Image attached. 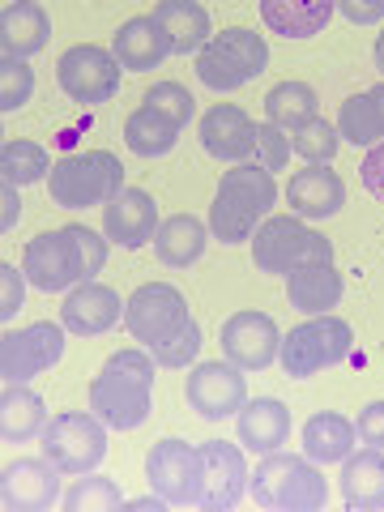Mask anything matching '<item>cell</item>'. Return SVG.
<instances>
[{"label":"cell","mask_w":384,"mask_h":512,"mask_svg":"<svg viewBox=\"0 0 384 512\" xmlns=\"http://www.w3.org/2000/svg\"><path fill=\"white\" fill-rule=\"evenodd\" d=\"M274 205H278L274 171H265L256 163H239L231 171H222V180L214 188L210 235L218 244H248L256 227L274 214Z\"/></svg>","instance_id":"1"},{"label":"cell","mask_w":384,"mask_h":512,"mask_svg":"<svg viewBox=\"0 0 384 512\" xmlns=\"http://www.w3.org/2000/svg\"><path fill=\"white\" fill-rule=\"evenodd\" d=\"M248 491L261 508H278V512H320L329 504V483L320 466L303 453H265L261 466L252 470Z\"/></svg>","instance_id":"2"},{"label":"cell","mask_w":384,"mask_h":512,"mask_svg":"<svg viewBox=\"0 0 384 512\" xmlns=\"http://www.w3.org/2000/svg\"><path fill=\"white\" fill-rule=\"evenodd\" d=\"M124 188V163L111 150H82L60 158L47 175V192L60 210H94Z\"/></svg>","instance_id":"3"},{"label":"cell","mask_w":384,"mask_h":512,"mask_svg":"<svg viewBox=\"0 0 384 512\" xmlns=\"http://www.w3.org/2000/svg\"><path fill=\"white\" fill-rule=\"evenodd\" d=\"M350 350H355V333L342 316H303L295 329L282 333V372L295 376V380H308L316 372H325V367H338Z\"/></svg>","instance_id":"4"},{"label":"cell","mask_w":384,"mask_h":512,"mask_svg":"<svg viewBox=\"0 0 384 512\" xmlns=\"http://www.w3.org/2000/svg\"><path fill=\"white\" fill-rule=\"evenodd\" d=\"M269 64L265 39L248 26H227L210 35V43L197 52V77L218 94H231L239 86H248L252 77H261Z\"/></svg>","instance_id":"5"},{"label":"cell","mask_w":384,"mask_h":512,"mask_svg":"<svg viewBox=\"0 0 384 512\" xmlns=\"http://www.w3.org/2000/svg\"><path fill=\"white\" fill-rule=\"evenodd\" d=\"M107 423L99 414H82V410H64L52 414V423L43 427V457L64 474V478H82L94 474L107 457Z\"/></svg>","instance_id":"6"},{"label":"cell","mask_w":384,"mask_h":512,"mask_svg":"<svg viewBox=\"0 0 384 512\" xmlns=\"http://www.w3.org/2000/svg\"><path fill=\"white\" fill-rule=\"evenodd\" d=\"M252 261L261 274H295L299 265H312V261H333V244L325 235H316L308 222L299 214L295 218H282V214H269L261 227L252 235Z\"/></svg>","instance_id":"7"},{"label":"cell","mask_w":384,"mask_h":512,"mask_svg":"<svg viewBox=\"0 0 384 512\" xmlns=\"http://www.w3.org/2000/svg\"><path fill=\"white\" fill-rule=\"evenodd\" d=\"M146 483L171 508H201L205 504V453L188 440H158L146 457Z\"/></svg>","instance_id":"8"},{"label":"cell","mask_w":384,"mask_h":512,"mask_svg":"<svg viewBox=\"0 0 384 512\" xmlns=\"http://www.w3.org/2000/svg\"><path fill=\"white\" fill-rule=\"evenodd\" d=\"M188 320H192L188 299L180 295V286H171V282H146L124 299V329L146 350L175 338Z\"/></svg>","instance_id":"9"},{"label":"cell","mask_w":384,"mask_h":512,"mask_svg":"<svg viewBox=\"0 0 384 512\" xmlns=\"http://www.w3.org/2000/svg\"><path fill=\"white\" fill-rule=\"evenodd\" d=\"M120 77H124V64L116 60L111 47H99V43H77L56 64L60 90L69 94L73 103H86V107H99V103L116 99Z\"/></svg>","instance_id":"10"},{"label":"cell","mask_w":384,"mask_h":512,"mask_svg":"<svg viewBox=\"0 0 384 512\" xmlns=\"http://www.w3.org/2000/svg\"><path fill=\"white\" fill-rule=\"evenodd\" d=\"M64 325L56 320H35L26 329H5L0 338V380L5 384H26L64 359Z\"/></svg>","instance_id":"11"},{"label":"cell","mask_w":384,"mask_h":512,"mask_svg":"<svg viewBox=\"0 0 384 512\" xmlns=\"http://www.w3.org/2000/svg\"><path fill=\"white\" fill-rule=\"evenodd\" d=\"M22 274L43 295H60V291H73L77 282H86L82 252H77L69 227L39 231L35 239H30L26 252H22Z\"/></svg>","instance_id":"12"},{"label":"cell","mask_w":384,"mask_h":512,"mask_svg":"<svg viewBox=\"0 0 384 512\" xmlns=\"http://www.w3.org/2000/svg\"><path fill=\"white\" fill-rule=\"evenodd\" d=\"M184 397L197 419L205 423H222V419H235L248 402V380H244V367L227 363H197L188 372L184 384Z\"/></svg>","instance_id":"13"},{"label":"cell","mask_w":384,"mask_h":512,"mask_svg":"<svg viewBox=\"0 0 384 512\" xmlns=\"http://www.w3.org/2000/svg\"><path fill=\"white\" fill-rule=\"evenodd\" d=\"M90 410L99 414L111 431H137L141 423H150V414H154V384L103 367V372L90 380Z\"/></svg>","instance_id":"14"},{"label":"cell","mask_w":384,"mask_h":512,"mask_svg":"<svg viewBox=\"0 0 384 512\" xmlns=\"http://www.w3.org/2000/svg\"><path fill=\"white\" fill-rule=\"evenodd\" d=\"M60 470L47 457H18L0 474V504L5 512H47L64 500Z\"/></svg>","instance_id":"15"},{"label":"cell","mask_w":384,"mask_h":512,"mask_svg":"<svg viewBox=\"0 0 384 512\" xmlns=\"http://www.w3.org/2000/svg\"><path fill=\"white\" fill-rule=\"evenodd\" d=\"M278 350H282V329L274 325V316L248 308L227 316V325H222V355L235 367H244V372H265L278 359Z\"/></svg>","instance_id":"16"},{"label":"cell","mask_w":384,"mask_h":512,"mask_svg":"<svg viewBox=\"0 0 384 512\" xmlns=\"http://www.w3.org/2000/svg\"><path fill=\"white\" fill-rule=\"evenodd\" d=\"M124 320V299L103 286L99 278L77 282L60 303V325L77 333V338H99V333H111Z\"/></svg>","instance_id":"17"},{"label":"cell","mask_w":384,"mask_h":512,"mask_svg":"<svg viewBox=\"0 0 384 512\" xmlns=\"http://www.w3.org/2000/svg\"><path fill=\"white\" fill-rule=\"evenodd\" d=\"M205 453V512H231L248 491V457H244V444H231V440H205L201 444Z\"/></svg>","instance_id":"18"},{"label":"cell","mask_w":384,"mask_h":512,"mask_svg":"<svg viewBox=\"0 0 384 512\" xmlns=\"http://www.w3.org/2000/svg\"><path fill=\"white\" fill-rule=\"evenodd\" d=\"M158 201L146 188H120L116 197L103 205V235L120 248H146L158 235Z\"/></svg>","instance_id":"19"},{"label":"cell","mask_w":384,"mask_h":512,"mask_svg":"<svg viewBox=\"0 0 384 512\" xmlns=\"http://www.w3.org/2000/svg\"><path fill=\"white\" fill-rule=\"evenodd\" d=\"M197 137H201V150L210 158H218V163H248L252 146H256V120L244 107L218 103L201 116Z\"/></svg>","instance_id":"20"},{"label":"cell","mask_w":384,"mask_h":512,"mask_svg":"<svg viewBox=\"0 0 384 512\" xmlns=\"http://www.w3.org/2000/svg\"><path fill=\"white\" fill-rule=\"evenodd\" d=\"M286 205H291L303 222L333 218L346 205V184L338 171H329V163H308L286 184Z\"/></svg>","instance_id":"21"},{"label":"cell","mask_w":384,"mask_h":512,"mask_svg":"<svg viewBox=\"0 0 384 512\" xmlns=\"http://www.w3.org/2000/svg\"><path fill=\"white\" fill-rule=\"evenodd\" d=\"M235 431L248 453H278L291 440V406L278 402V397H248L244 410L235 414Z\"/></svg>","instance_id":"22"},{"label":"cell","mask_w":384,"mask_h":512,"mask_svg":"<svg viewBox=\"0 0 384 512\" xmlns=\"http://www.w3.org/2000/svg\"><path fill=\"white\" fill-rule=\"evenodd\" d=\"M346 295V282L338 274L333 261H312V265H299L295 274H286V299L299 316H325L342 303Z\"/></svg>","instance_id":"23"},{"label":"cell","mask_w":384,"mask_h":512,"mask_svg":"<svg viewBox=\"0 0 384 512\" xmlns=\"http://www.w3.org/2000/svg\"><path fill=\"white\" fill-rule=\"evenodd\" d=\"M47 39H52V18L39 0H13L0 13V56L13 60H30L35 52H43Z\"/></svg>","instance_id":"24"},{"label":"cell","mask_w":384,"mask_h":512,"mask_svg":"<svg viewBox=\"0 0 384 512\" xmlns=\"http://www.w3.org/2000/svg\"><path fill=\"white\" fill-rule=\"evenodd\" d=\"M111 52H116V60L124 64V73H150L175 52V47L167 39V30L154 18H128L116 35H111Z\"/></svg>","instance_id":"25"},{"label":"cell","mask_w":384,"mask_h":512,"mask_svg":"<svg viewBox=\"0 0 384 512\" xmlns=\"http://www.w3.org/2000/svg\"><path fill=\"white\" fill-rule=\"evenodd\" d=\"M355 444H359V431L338 410H316L303 423V457H312L316 466H342L355 453Z\"/></svg>","instance_id":"26"},{"label":"cell","mask_w":384,"mask_h":512,"mask_svg":"<svg viewBox=\"0 0 384 512\" xmlns=\"http://www.w3.org/2000/svg\"><path fill=\"white\" fill-rule=\"evenodd\" d=\"M338 0H261L265 26L282 39H312L329 26Z\"/></svg>","instance_id":"27"},{"label":"cell","mask_w":384,"mask_h":512,"mask_svg":"<svg viewBox=\"0 0 384 512\" xmlns=\"http://www.w3.org/2000/svg\"><path fill=\"white\" fill-rule=\"evenodd\" d=\"M205 244H210V227L197 218V214H175L158 222V235H154V252L158 261L171 265V269H188L205 256Z\"/></svg>","instance_id":"28"},{"label":"cell","mask_w":384,"mask_h":512,"mask_svg":"<svg viewBox=\"0 0 384 512\" xmlns=\"http://www.w3.org/2000/svg\"><path fill=\"white\" fill-rule=\"evenodd\" d=\"M342 500L350 508H384V448H359L342 461Z\"/></svg>","instance_id":"29"},{"label":"cell","mask_w":384,"mask_h":512,"mask_svg":"<svg viewBox=\"0 0 384 512\" xmlns=\"http://www.w3.org/2000/svg\"><path fill=\"white\" fill-rule=\"evenodd\" d=\"M47 423L52 419H47V406L35 389H26V384H5V393H0V436H5V444L39 440Z\"/></svg>","instance_id":"30"},{"label":"cell","mask_w":384,"mask_h":512,"mask_svg":"<svg viewBox=\"0 0 384 512\" xmlns=\"http://www.w3.org/2000/svg\"><path fill=\"white\" fill-rule=\"evenodd\" d=\"M154 22L167 30V39L175 52H201L210 43V13L197 0H158L154 9Z\"/></svg>","instance_id":"31"},{"label":"cell","mask_w":384,"mask_h":512,"mask_svg":"<svg viewBox=\"0 0 384 512\" xmlns=\"http://www.w3.org/2000/svg\"><path fill=\"white\" fill-rule=\"evenodd\" d=\"M184 128L180 124H171L163 111L150 107V103H141L137 111H128V120H124V146L141 154V158H163L175 150V141H180Z\"/></svg>","instance_id":"32"},{"label":"cell","mask_w":384,"mask_h":512,"mask_svg":"<svg viewBox=\"0 0 384 512\" xmlns=\"http://www.w3.org/2000/svg\"><path fill=\"white\" fill-rule=\"evenodd\" d=\"M316 107H320V99L308 82H278L265 94V120L286 128V133H295L299 124L316 120Z\"/></svg>","instance_id":"33"},{"label":"cell","mask_w":384,"mask_h":512,"mask_svg":"<svg viewBox=\"0 0 384 512\" xmlns=\"http://www.w3.org/2000/svg\"><path fill=\"white\" fill-rule=\"evenodd\" d=\"M52 167H56L52 154H47L39 141L18 137V141H5V150H0V180L18 184V188L47 180V175H52Z\"/></svg>","instance_id":"34"},{"label":"cell","mask_w":384,"mask_h":512,"mask_svg":"<svg viewBox=\"0 0 384 512\" xmlns=\"http://www.w3.org/2000/svg\"><path fill=\"white\" fill-rule=\"evenodd\" d=\"M338 137L350 141V146H380L384 141V124L372 94H350V99L338 107Z\"/></svg>","instance_id":"35"},{"label":"cell","mask_w":384,"mask_h":512,"mask_svg":"<svg viewBox=\"0 0 384 512\" xmlns=\"http://www.w3.org/2000/svg\"><path fill=\"white\" fill-rule=\"evenodd\" d=\"M60 508H64V512H120V508H124V491H120L116 478L82 474L69 491H64Z\"/></svg>","instance_id":"36"},{"label":"cell","mask_w":384,"mask_h":512,"mask_svg":"<svg viewBox=\"0 0 384 512\" xmlns=\"http://www.w3.org/2000/svg\"><path fill=\"white\" fill-rule=\"evenodd\" d=\"M291 146H295L299 158H308V163H333V154H338L342 137H338V128H333L329 120L316 116V120H308V124L295 128Z\"/></svg>","instance_id":"37"},{"label":"cell","mask_w":384,"mask_h":512,"mask_svg":"<svg viewBox=\"0 0 384 512\" xmlns=\"http://www.w3.org/2000/svg\"><path fill=\"white\" fill-rule=\"evenodd\" d=\"M35 94V73H30L26 60H13V56H0V111H18L30 103Z\"/></svg>","instance_id":"38"},{"label":"cell","mask_w":384,"mask_h":512,"mask_svg":"<svg viewBox=\"0 0 384 512\" xmlns=\"http://www.w3.org/2000/svg\"><path fill=\"white\" fill-rule=\"evenodd\" d=\"M291 154H295V146H291V137H286V128L269 124V120L256 124V146H252L248 163L265 167V171H282L286 163H291Z\"/></svg>","instance_id":"39"},{"label":"cell","mask_w":384,"mask_h":512,"mask_svg":"<svg viewBox=\"0 0 384 512\" xmlns=\"http://www.w3.org/2000/svg\"><path fill=\"white\" fill-rule=\"evenodd\" d=\"M141 103L158 107L171 124H180V128L192 120V111H197V103H192V94H188L180 82H158V86H150V90H146V99H141Z\"/></svg>","instance_id":"40"},{"label":"cell","mask_w":384,"mask_h":512,"mask_svg":"<svg viewBox=\"0 0 384 512\" xmlns=\"http://www.w3.org/2000/svg\"><path fill=\"white\" fill-rule=\"evenodd\" d=\"M197 350H201V329H197V320H188L175 338H167L163 346H154L150 355H154L158 367H188L192 359H197Z\"/></svg>","instance_id":"41"},{"label":"cell","mask_w":384,"mask_h":512,"mask_svg":"<svg viewBox=\"0 0 384 512\" xmlns=\"http://www.w3.org/2000/svg\"><path fill=\"white\" fill-rule=\"evenodd\" d=\"M26 282L30 278L22 269H13L9 261L0 265V320H5V329H9V320L26 308Z\"/></svg>","instance_id":"42"},{"label":"cell","mask_w":384,"mask_h":512,"mask_svg":"<svg viewBox=\"0 0 384 512\" xmlns=\"http://www.w3.org/2000/svg\"><path fill=\"white\" fill-rule=\"evenodd\" d=\"M69 235H73V244H77V252H82V265H86V278H94V274H103V265H107V235H99V231H90V227H69Z\"/></svg>","instance_id":"43"},{"label":"cell","mask_w":384,"mask_h":512,"mask_svg":"<svg viewBox=\"0 0 384 512\" xmlns=\"http://www.w3.org/2000/svg\"><path fill=\"white\" fill-rule=\"evenodd\" d=\"M355 431H359V444L384 448V402H367L355 419Z\"/></svg>","instance_id":"44"},{"label":"cell","mask_w":384,"mask_h":512,"mask_svg":"<svg viewBox=\"0 0 384 512\" xmlns=\"http://www.w3.org/2000/svg\"><path fill=\"white\" fill-rule=\"evenodd\" d=\"M359 180H363V188L384 205V141L367 150V158L359 163Z\"/></svg>","instance_id":"45"},{"label":"cell","mask_w":384,"mask_h":512,"mask_svg":"<svg viewBox=\"0 0 384 512\" xmlns=\"http://www.w3.org/2000/svg\"><path fill=\"white\" fill-rule=\"evenodd\" d=\"M342 18L355 22V26H376L384 22V0H338Z\"/></svg>","instance_id":"46"},{"label":"cell","mask_w":384,"mask_h":512,"mask_svg":"<svg viewBox=\"0 0 384 512\" xmlns=\"http://www.w3.org/2000/svg\"><path fill=\"white\" fill-rule=\"evenodd\" d=\"M18 218H22V197H18V184H9V180H0V231H13L18 227Z\"/></svg>","instance_id":"47"},{"label":"cell","mask_w":384,"mask_h":512,"mask_svg":"<svg viewBox=\"0 0 384 512\" xmlns=\"http://www.w3.org/2000/svg\"><path fill=\"white\" fill-rule=\"evenodd\" d=\"M124 508H128V512H163V508H171V504L154 491V495H141V500H124Z\"/></svg>","instance_id":"48"},{"label":"cell","mask_w":384,"mask_h":512,"mask_svg":"<svg viewBox=\"0 0 384 512\" xmlns=\"http://www.w3.org/2000/svg\"><path fill=\"white\" fill-rule=\"evenodd\" d=\"M367 94H372V99H376V111H380V124H384V82H380V86H372V90H367Z\"/></svg>","instance_id":"49"},{"label":"cell","mask_w":384,"mask_h":512,"mask_svg":"<svg viewBox=\"0 0 384 512\" xmlns=\"http://www.w3.org/2000/svg\"><path fill=\"white\" fill-rule=\"evenodd\" d=\"M376 69L384 73V30H380V35H376Z\"/></svg>","instance_id":"50"}]
</instances>
